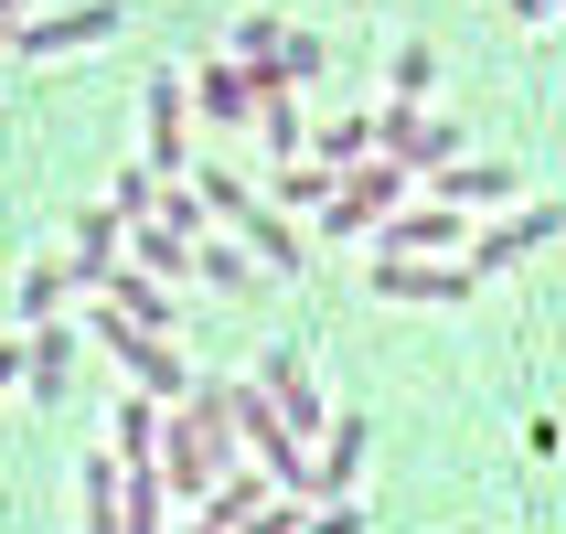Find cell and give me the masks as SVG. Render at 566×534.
I'll return each mask as SVG.
<instances>
[{"label":"cell","mask_w":566,"mask_h":534,"mask_svg":"<svg viewBox=\"0 0 566 534\" xmlns=\"http://www.w3.org/2000/svg\"><path fill=\"white\" fill-rule=\"evenodd\" d=\"M118 22H128V0H64V11H22V22H11V43L43 64V54H86V43H107Z\"/></svg>","instance_id":"3957f363"},{"label":"cell","mask_w":566,"mask_h":534,"mask_svg":"<svg viewBox=\"0 0 566 534\" xmlns=\"http://www.w3.org/2000/svg\"><path fill=\"white\" fill-rule=\"evenodd\" d=\"M279 43H289V22H279V11H247V22L224 32V54H247V64H279Z\"/></svg>","instance_id":"44dd1931"},{"label":"cell","mask_w":566,"mask_h":534,"mask_svg":"<svg viewBox=\"0 0 566 534\" xmlns=\"http://www.w3.org/2000/svg\"><path fill=\"white\" fill-rule=\"evenodd\" d=\"M11 375H22V396H64V375H75V332H64V321H22Z\"/></svg>","instance_id":"9c48e42d"},{"label":"cell","mask_w":566,"mask_h":534,"mask_svg":"<svg viewBox=\"0 0 566 534\" xmlns=\"http://www.w3.org/2000/svg\"><path fill=\"white\" fill-rule=\"evenodd\" d=\"M107 300H118L128 321H150V332H171V321H182V300H171V289H160V268H139V256L107 279Z\"/></svg>","instance_id":"e0dca14e"},{"label":"cell","mask_w":566,"mask_h":534,"mask_svg":"<svg viewBox=\"0 0 566 534\" xmlns=\"http://www.w3.org/2000/svg\"><path fill=\"white\" fill-rule=\"evenodd\" d=\"M428 75H439V54L428 43H396V96H428Z\"/></svg>","instance_id":"7402d4cb"},{"label":"cell","mask_w":566,"mask_h":534,"mask_svg":"<svg viewBox=\"0 0 566 534\" xmlns=\"http://www.w3.org/2000/svg\"><path fill=\"white\" fill-rule=\"evenodd\" d=\"M192 75H150V171H182V139H192Z\"/></svg>","instance_id":"30bf717a"},{"label":"cell","mask_w":566,"mask_h":534,"mask_svg":"<svg viewBox=\"0 0 566 534\" xmlns=\"http://www.w3.org/2000/svg\"><path fill=\"white\" fill-rule=\"evenodd\" d=\"M235 224H247V247L268 256V279H289V268H300V224H279V214H268V203H247V214H235Z\"/></svg>","instance_id":"ffe728a7"},{"label":"cell","mask_w":566,"mask_h":534,"mask_svg":"<svg viewBox=\"0 0 566 534\" xmlns=\"http://www.w3.org/2000/svg\"><path fill=\"white\" fill-rule=\"evenodd\" d=\"M460 235H471V203H449V192L417 214H385V256H449Z\"/></svg>","instance_id":"ba28073f"},{"label":"cell","mask_w":566,"mask_h":534,"mask_svg":"<svg viewBox=\"0 0 566 534\" xmlns=\"http://www.w3.org/2000/svg\"><path fill=\"white\" fill-rule=\"evenodd\" d=\"M64 289H86V268H75V256H32L22 279H11V321H54Z\"/></svg>","instance_id":"9a60e30c"},{"label":"cell","mask_w":566,"mask_h":534,"mask_svg":"<svg viewBox=\"0 0 566 534\" xmlns=\"http://www.w3.org/2000/svg\"><path fill=\"white\" fill-rule=\"evenodd\" d=\"M407 182H417V160L407 150H385V160H353L343 171V192L321 203V235H375L396 203H407Z\"/></svg>","instance_id":"7a4b0ae2"},{"label":"cell","mask_w":566,"mask_h":534,"mask_svg":"<svg viewBox=\"0 0 566 534\" xmlns=\"http://www.w3.org/2000/svg\"><path fill=\"white\" fill-rule=\"evenodd\" d=\"M118 235H128V203H118V192H107V203H86L75 247H64L75 268H86V289H107V279H118Z\"/></svg>","instance_id":"4fadbf2b"},{"label":"cell","mask_w":566,"mask_h":534,"mask_svg":"<svg viewBox=\"0 0 566 534\" xmlns=\"http://www.w3.org/2000/svg\"><path fill=\"white\" fill-rule=\"evenodd\" d=\"M375 139H385V107L364 118V107H343V118H321L311 128V150L332 160V171H353V160H375Z\"/></svg>","instance_id":"ac0fdd59"},{"label":"cell","mask_w":566,"mask_h":534,"mask_svg":"<svg viewBox=\"0 0 566 534\" xmlns=\"http://www.w3.org/2000/svg\"><path fill=\"white\" fill-rule=\"evenodd\" d=\"M192 279L235 300V289H256V279H268V256H256V247H235V235H214V224H203V235H192Z\"/></svg>","instance_id":"5bb4252c"},{"label":"cell","mask_w":566,"mask_h":534,"mask_svg":"<svg viewBox=\"0 0 566 534\" xmlns=\"http://www.w3.org/2000/svg\"><path fill=\"white\" fill-rule=\"evenodd\" d=\"M256 375H268V396L289 407V428H300V439H321V428H332V407H321V385H311V364H300V343H279Z\"/></svg>","instance_id":"8fae6325"},{"label":"cell","mask_w":566,"mask_h":534,"mask_svg":"<svg viewBox=\"0 0 566 534\" xmlns=\"http://www.w3.org/2000/svg\"><path fill=\"white\" fill-rule=\"evenodd\" d=\"M439 192L481 214V203H513V192H524V171H513V160H449V171H439Z\"/></svg>","instance_id":"2e32d148"},{"label":"cell","mask_w":566,"mask_h":534,"mask_svg":"<svg viewBox=\"0 0 566 534\" xmlns=\"http://www.w3.org/2000/svg\"><path fill=\"white\" fill-rule=\"evenodd\" d=\"M481 279H492L481 256H471V268H449V256H385L375 247V289H385V300H471Z\"/></svg>","instance_id":"277c9868"},{"label":"cell","mask_w":566,"mask_h":534,"mask_svg":"<svg viewBox=\"0 0 566 534\" xmlns=\"http://www.w3.org/2000/svg\"><path fill=\"white\" fill-rule=\"evenodd\" d=\"M75 513H86V534H128V449L118 439L96 460H75Z\"/></svg>","instance_id":"8992f818"},{"label":"cell","mask_w":566,"mask_h":534,"mask_svg":"<svg viewBox=\"0 0 566 534\" xmlns=\"http://www.w3.org/2000/svg\"><path fill=\"white\" fill-rule=\"evenodd\" d=\"M192 107L214 128H256V64L247 54H203L192 64Z\"/></svg>","instance_id":"5b68a950"},{"label":"cell","mask_w":566,"mask_h":534,"mask_svg":"<svg viewBox=\"0 0 566 534\" xmlns=\"http://www.w3.org/2000/svg\"><path fill=\"white\" fill-rule=\"evenodd\" d=\"M86 332H96V343H107V353L128 364V385H150V396H171V407H192V396H203V385L182 375V353L160 343L150 321H128L118 300H96V321H86Z\"/></svg>","instance_id":"6da1fadb"},{"label":"cell","mask_w":566,"mask_h":534,"mask_svg":"<svg viewBox=\"0 0 566 534\" xmlns=\"http://www.w3.org/2000/svg\"><path fill=\"white\" fill-rule=\"evenodd\" d=\"M385 150H407L417 171H449V160H460V118H439V107L396 96V107H385Z\"/></svg>","instance_id":"52a82bcc"},{"label":"cell","mask_w":566,"mask_h":534,"mask_svg":"<svg viewBox=\"0 0 566 534\" xmlns=\"http://www.w3.org/2000/svg\"><path fill=\"white\" fill-rule=\"evenodd\" d=\"M353 471H364V417H332V428H321V503L353 492Z\"/></svg>","instance_id":"d6986e66"},{"label":"cell","mask_w":566,"mask_h":534,"mask_svg":"<svg viewBox=\"0 0 566 534\" xmlns=\"http://www.w3.org/2000/svg\"><path fill=\"white\" fill-rule=\"evenodd\" d=\"M545 235H566V203H535V214H513V224H481V247H471V256L503 279V268H524Z\"/></svg>","instance_id":"7c38bea8"}]
</instances>
